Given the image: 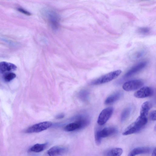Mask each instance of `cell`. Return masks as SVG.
<instances>
[{
  "instance_id": "cell-24",
  "label": "cell",
  "mask_w": 156,
  "mask_h": 156,
  "mask_svg": "<svg viewBox=\"0 0 156 156\" xmlns=\"http://www.w3.org/2000/svg\"><path fill=\"white\" fill-rule=\"evenodd\" d=\"M150 117L152 121H155L156 119V110L152 111L150 114Z\"/></svg>"
},
{
  "instance_id": "cell-4",
  "label": "cell",
  "mask_w": 156,
  "mask_h": 156,
  "mask_svg": "<svg viewBox=\"0 0 156 156\" xmlns=\"http://www.w3.org/2000/svg\"><path fill=\"white\" fill-rule=\"evenodd\" d=\"M42 12L51 27L54 30L57 29L60 20L58 15L55 12L50 9L44 10Z\"/></svg>"
},
{
  "instance_id": "cell-1",
  "label": "cell",
  "mask_w": 156,
  "mask_h": 156,
  "mask_svg": "<svg viewBox=\"0 0 156 156\" xmlns=\"http://www.w3.org/2000/svg\"><path fill=\"white\" fill-rule=\"evenodd\" d=\"M147 121V118L139 116L134 122L126 128L122 135L126 136L139 132L145 126Z\"/></svg>"
},
{
  "instance_id": "cell-16",
  "label": "cell",
  "mask_w": 156,
  "mask_h": 156,
  "mask_svg": "<svg viewBox=\"0 0 156 156\" xmlns=\"http://www.w3.org/2000/svg\"><path fill=\"white\" fill-rule=\"evenodd\" d=\"M123 150L121 148H114L105 151L104 156H120Z\"/></svg>"
},
{
  "instance_id": "cell-8",
  "label": "cell",
  "mask_w": 156,
  "mask_h": 156,
  "mask_svg": "<svg viewBox=\"0 0 156 156\" xmlns=\"http://www.w3.org/2000/svg\"><path fill=\"white\" fill-rule=\"evenodd\" d=\"M153 94V90L151 87H142L134 94L136 98H142L151 96Z\"/></svg>"
},
{
  "instance_id": "cell-19",
  "label": "cell",
  "mask_w": 156,
  "mask_h": 156,
  "mask_svg": "<svg viewBox=\"0 0 156 156\" xmlns=\"http://www.w3.org/2000/svg\"><path fill=\"white\" fill-rule=\"evenodd\" d=\"M131 108L129 107L124 109L121 115V120L122 122H124L128 118L131 113Z\"/></svg>"
},
{
  "instance_id": "cell-14",
  "label": "cell",
  "mask_w": 156,
  "mask_h": 156,
  "mask_svg": "<svg viewBox=\"0 0 156 156\" xmlns=\"http://www.w3.org/2000/svg\"><path fill=\"white\" fill-rule=\"evenodd\" d=\"M123 93L119 91L115 92L108 96L105 101V105H109L118 100L122 96Z\"/></svg>"
},
{
  "instance_id": "cell-12",
  "label": "cell",
  "mask_w": 156,
  "mask_h": 156,
  "mask_svg": "<svg viewBox=\"0 0 156 156\" xmlns=\"http://www.w3.org/2000/svg\"><path fill=\"white\" fill-rule=\"evenodd\" d=\"M17 66L14 64L5 62H0V73H5L16 70Z\"/></svg>"
},
{
  "instance_id": "cell-3",
  "label": "cell",
  "mask_w": 156,
  "mask_h": 156,
  "mask_svg": "<svg viewBox=\"0 0 156 156\" xmlns=\"http://www.w3.org/2000/svg\"><path fill=\"white\" fill-rule=\"evenodd\" d=\"M121 72L120 70L111 72L94 80L92 82L91 84L97 85L108 82L117 78Z\"/></svg>"
},
{
  "instance_id": "cell-11",
  "label": "cell",
  "mask_w": 156,
  "mask_h": 156,
  "mask_svg": "<svg viewBox=\"0 0 156 156\" xmlns=\"http://www.w3.org/2000/svg\"><path fill=\"white\" fill-rule=\"evenodd\" d=\"M153 150L152 147H136L131 151L128 156H135L142 154L150 153Z\"/></svg>"
},
{
  "instance_id": "cell-2",
  "label": "cell",
  "mask_w": 156,
  "mask_h": 156,
  "mask_svg": "<svg viewBox=\"0 0 156 156\" xmlns=\"http://www.w3.org/2000/svg\"><path fill=\"white\" fill-rule=\"evenodd\" d=\"M90 123V120L86 116H79L77 120L73 122L66 125L64 129L67 132H72L82 129L88 126Z\"/></svg>"
},
{
  "instance_id": "cell-18",
  "label": "cell",
  "mask_w": 156,
  "mask_h": 156,
  "mask_svg": "<svg viewBox=\"0 0 156 156\" xmlns=\"http://www.w3.org/2000/svg\"><path fill=\"white\" fill-rule=\"evenodd\" d=\"M48 143L37 144L30 148L28 151L36 153H39L44 151L47 147Z\"/></svg>"
},
{
  "instance_id": "cell-22",
  "label": "cell",
  "mask_w": 156,
  "mask_h": 156,
  "mask_svg": "<svg viewBox=\"0 0 156 156\" xmlns=\"http://www.w3.org/2000/svg\"><path fill=\"white\" fill-rule=\"evenodd\" d=\"M102 138L99 135L98 130H96L95 133V140L96 143L97 145L101 144Z\"/></svg>"
},
{
  "instance_id": "cell-25",
  "label": "cell",
  "mask_w": 156,
  "mask_h": 156,
  "mask_svg": "<svg viewBox=\"0 0 156 156\" xmlns=\"http://www.w3.org/2000/svg\"><path fill=\"white\" fill-rule=\"evenodd\" d=\"M18 10L20 12L27 15L30 16L31 15V14L30 12L22 8H18Z\"/></svg>"
},
{
  "instance_id": "cell-23",
  "label": "cell",
  "mask_w": 156,
  "mask_h": 156,
  "mask_svg": "<svg viewBox=\"0 0 156 156\" xmlns=\"http://www.w3.org/2000/svg\"><path fill=\"white\" fill-rule=\"evenodd\" d=\"M88 93L87 91L83 90L81 91L79 94L80 98L84 100L87 99L88 96Z\"/></svg>"
},
{
  "instance_id": "cell-21",
  "label": "cell",
  "mask_w": 156,
  "mask_h": 156,
  "mask_svg": "<svg viewBox=\"0 0 156 156\" xmlns=\"http://www.w3.org/2000/svg\"><path fill=\"white\" fill-rule=\"evenodd\" d=\"M150 30L149 28L144 27L139 28L137 30V32L140 34L146 35L149 34Z\"/></svg>"
},
{
  "instance_id": "cell-6",
  "label": "cell",
  "mask_w": 156,
  "mask_h": 156,
  "mask_svg": "<svg viewBox=\"0 0 156 156\" xmlns=\"http://www.w3.org/2000/svg\"><path fill=\"white\" fill-rule=\"evenodd\" d=\"M114 109L112 107H108L103 110L100 113L97 120V123L100 126L105 124L112 115Z\"/></svg>"
},
{
  "instance_id": "cell-26",
  "label": "cell",
  "mask_w": 156,
  "mask_h": 156,
  "mask_svg": "<svg viewBox=\"0 0 156 156\" xmlns=\"http://www.w3.org/2000/svg\"><path fill=\"white\" fill-rule=\"evenodd\" d=\"M64 117V115L63 114H60L57 115L56 118L57 119H62Z\"/></svg>"
},
{
  "instance_id": "cell-13",
  "label": "cell",
  "mask_w": 156,
  "mask_h": 156,
  "mask_svg": "<svg viewBox=\"0 0 156 156\" xmlns=\"http://www.w3.org/2000/svg\"><path fill=\"white\" fill-rule=\"evenodd\" d=\"M100 137L105 138L112 136L117 132V129L114 127H105L102 130H98Z\"/></svg>"
},
{
  "instance_id": "cell-5",
  "label": "cell",
  "mask_w": 156,
  "mask_h": 156,
  "mask_svg": "<svg viewBox=\"0 0 156 156\" xmlns=\"http://www.w3.org/2000/svg\"><path fill=\"white\" fill-rule=\"evenodd\" d=\"M52 123L45 121L35 124L28 128L25 132L27 133H39L51 127Z\"/></svg>"
},
{
  "instance_id": "cell-17",
  "label": "cell",
  "mask_w": 156,
  "mask_h": 156,
  "mask_svg": "<svg viewBox=\"0 0 156 156\" xmlns=\"http://www.w3.org/2000/svg\"><path fill=\"white\" fill-rule=\"evenodd\" d=\"M146 51L143 48L138 49L132 51L130 54L129 57L131 59L136 60L140 58L146 54Z\"/></svg>"
},
{
  "instance_id": "cell-20",
  "label": "cell",
  "mask_w": 156,
  "mask_h": 156,
  "mask_svg": "<svg viewBox=\"0 0 156 156\" xmlns=\"http://www.w3.org/2000/svg\"><path fill=\"white\" fill-rule=\"evenodd\" d=\"M16 75L13 73L10 72L5 73L3 76L4 80L7 82H9L14 79Z\"/></svg>"
},
{
  "instance_id": "cell-9",
  "label": "cell",
  "mask_w": 156,
  "mask_h": 156,
  "mask_svg": "<svg viewBox=\"0 0 156 156\" xmlns=\"http://www.w3.org/2000/svg\"><path fill=\"white\" fill-rule=\"evenodd\" d=\"M68 148L64 147L55 146L48 150L47 152L48 156H60L66 153Z\"/></svg>"
},
{
  "instance_id": "cell-15",
  "label": "cell",
  "mask_w": 156,
  "mask_h": 156,
  "mask_svg": "<svg viewBox=\"0 0 156 156\" xmlns=\"http://www.w3.org/2000/svg\"><path fill=\"white\" fill-rule=\"evenodd\" d=\"M152 106L151 103L147 101L144 103L141 106L140 112V116L147 118L149 111Z\"/></svg>"
},
{
  "instance_id": "cell-7",
  "label": "cell",
  "mask_w": 156,
  "mask_h": 156,
  "mask_svg": "<svg viewBox=\"0 0 156 156\" xmlns=\"http://www.w3.org/2000/svg\"><path fill=\"white\" fill-rule=\"evenodd\" d=\"M144 84V82L141 80H132L124 83L122 85V88L127 91H133L140 88Z\"/></svg>"
},
{
  "instance_id": "cell-10",
  "label": "cell",
  "mask_w": 156,
  "mask_h": 156,
  "mask_svg": "<svg viewBox=\"0 0 156 156\" xmlns=\"http://www.w3.org/2000/svg\"><path fill=\"white\" fill-rule=\"evenodd\" d=\"M147 64L146 62H142L138 63L129 70L125 74L124 77L128 78L132 76L144 68Z\"/></svg>"
},
{
  "instance_id": "cell-27",
  "label": "cell",
  "mask_w": 156,
  "mask_h": 156,
  "mask_svg": "<svg viewBox=\"0 0 156 156\" xmlns=\"http://www.w3.org/2000/svg\"><path fill=\"white\" fill-rule=\"evenodd\" d=\"M156 148H155L152 151V156H156Z\"/></svg>"
}]
</instances>
